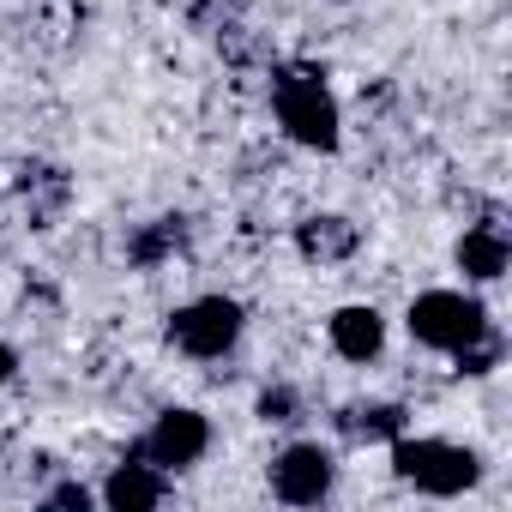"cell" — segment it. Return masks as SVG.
Masks as SVG:
<instances>
[{"instance_id":"6da1fadb","label":"cell","mask_w":512,"mask_h":512,"mask_svg":"<svg viewBox=\"0 0 512 512\" xmlns=\"http://www.w3.org/2000/svg\"><path fill=\"white\" fill-rule=\"evenodd\" d=\"M278 121H284V133L296 145H314V151L338 145V103H332L326 79L308 73V67L278 73Z\"/></svg>"},{"instance_id":"7a4b0ae2","label":"cell","mask_w":512,"mask_h":512,"mask_svg":"<svg viewBox=\"0 0 512 512\" xmlns=\"http://www.w3.org/2000/svg\"><path fill=\"white\" fill-rule=\"evenodd\" d=\"M392 464H398V476L416 482L422 494H464V488L482 476L476 452L446 446V440H404V434H398V446H392Z\"/></svg>"},{"instance_id":"3957f363","label":"cell","mask_w":512,"mask_h":512,"mask_svg":"<svg viewBox=\"0 0 512 512\" xmlns=\"http://www.w3.org/2000/svg\"><path fill=\"white\" fill-rule=\"evenodd\" d=\"M410 332L416 344H434V350H464L470 338L488 332V308L458 296V290H428L410 302Z\"/></svg>"},{"instance_id":"277c9868","label":"cell","mask_w":512,"mask_h":512,"mask_svg":"<svg viewBox=\"0 0 512 512\" xmlns=\"http://www.w3.org/2000/svg\"><path fill=\"white\" fill-rule=\"evenodd\" d=\"M169 338L187 350V356H199V362H211V356H223L235 338H241V308L235 302H223V296H205V302H187L175 320H169Z\"/></svg>"},{"instance_id":"5b68a950","label":"cell","mask_w":512,"mask_h":512,"mask_svg":"<svg viewBox=\"0 0 512 512\" xmlns=\"http://www.w3.org/2000/svg\"><path fill=\"white\" fill-rule=\"evenodd\" d=\"M272 488H278V500H290V506H320L326 488H332V452H320V446H290V452L272 464Z\"/></svg>"},{"instance_id":"8992f818","label":"cell","mask_w":512,"mask_h":512,"mask_svg":"<svg viewBox=\"0 0 512 512\" xmlns=\"http://www.w3.org/2000/svg\"><path fill=\"white\" fill-rule=\"evenodd\" d=\"M205 446H211V428H205V416H199V410H163V416H157V428H151V440H145L151 464H169V470L199 464V458H205Z\"/></svg>"},{"instance_id":"52a82bcc","label":"cell","mask_w":512,"mask_h":512,"mask_svg":"<svg viewBox=\"0 0 512 512\" xmlns=\"http://www.w3.org/2000/svg\"><path fill=\"white\" fill-rule=\"evenodd\" d=\"M458 266H464V278H476V284H494V278L506 272V223H500V217L464 229V241H458Z\"/></svg>"},{"instance_id":"ba28073f","label":"cell","mask_w":512,"mask_h":512,"mask_svg":"<svg viewBox=\"0 0 512 512\" xmlns=\"http://www.w3.org/2000/svg\"><path fill=\"white\" fill-rule=\"evenodd\" d=\"M296 247L308 253V260H320V266H332V260H350V253L362 247V229H356L350 217H338V211H326V217H308V223L296 229Z\"/></svg>"},{"instance_id":"9c48e42d","label":"cell","mask_w":512,"mask_h":512,"mask_svg":"<svg viewBox=\"0 0 512 512\" xmlns=\"http://www.w3.org/2000/svg\"><path fill=\"white\" fill-rule=\"evenodd\" d=\"M380 344H386V320L374 308H338L332 314V350L344 362H374Z\"/></svg>"},{"instance_id":"30bf717a","label":"cell","mask_w":512,"mask_h":512,"mask_svg":"<svg viewBox=\"0 0 512 512\" xmlns=\"http://www.w3.org/2000/svg\"><path fill=\"white\" fill-rule=\"evenodd\" d=\"M163 476L151 470V464H121V470H109V482H103V500L115 506V512H151V506H163Z\"/></svg>"},{"instance_id":"8fae6325","label":"cell","mask_w":512,"mask_h":512,"mask_svg":"<svg viewBox=\"0 0 512 512\" xmlns=\"http://www.w3.org/2000/svg\"><path fill=\"white\" fill-rule=\"evenodd\" d=\"M344 434L350 440H398L404 410L398 404H356V410H344Z\"/></svg>"},{"instance_id":"7c38bea8","label":"cell","mask_w":512,"mask_h":512,"mask_svg":"<svg viewBox=\"0 0 512 512\" xmlns=\"http://www.w3.org/2000/svg\"><path fill=\"white\" fill-rule=\"evenodd\" d=\"M181 241H187V223H181V217H157L151 229L133 235V260H139V266H157V260H169Z\"/></svg>"},{"instance_id":"4fadbf2b","label":"cell","mask_w":512,"mask_h":512,"mask_svg":"<svg viewBox=\"0 0 512 512\" xmlns=\"http://www.w3.org/2000/svg\"><path fill=\"white\" fill-rule=\"evenodd\" d=\"M458 356V374H488L494 362H500V338H494V326L482 332V338H470L464 350H452Z\"/></svg>"},{"instance_id":"5bb4252c","label":"cell","mask_w":512,"mask_h":512,"mask_svg":"<svg viewBox=\"0 0 512 512\" xmlns=\"http://www.w3.org/2000/svg\"><path fill=\"white\" fill-rule=\"evenodd\" d=\"M290 410H296V398H290V392H266V398H260V416H266V422H296Z\"/></svg>"},{"instance_id":"9a60e30c","label":"cell","mask_w":512,"mask_h":512,"mask_svg":"<svg viewBox=\"0 0 512 512\" xmlns=\"http://www.w3.org/2000/svg\"><path fill=\"white\" fill-rule=\"evenodd\" d=\"M49 506H79V512H85V506H91V494H85L79 482H67V488H55V494H49Z\"/></svg>"},{"instance_id":"2e32d148","label":"cell","mask_w":512,"mask_h":512,"mask_svg":"<svg viewBox=\"0 0 512 512\" xmlns=\"http://www.w3.org/2000/svg\"><path fill=\"white\" fill-rule=\"evenodd\" d=\"M13 362H19V356H13L7 344H0V386H7V380H13Z\"/></svg>"}]
</instances>
